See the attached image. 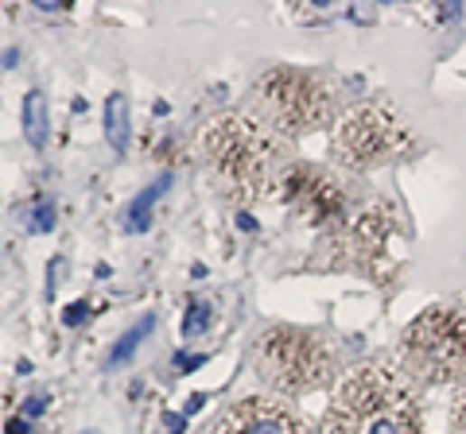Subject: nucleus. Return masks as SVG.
Returning a JSON list of instances; mask_svg holds the SVG:
<instances>
[{
  "label": "nucleus",
  "instance_id": "19",
  "mask_svg": "<svg viewBox=\"0 0 466 434\" xmlns=\"http://www.w3.org/2000/svg\"><path fill=\"white\" fill-rule=\"evenodd\" d=\"M175 365L183 368V373H191V368H199V365H202V357H187V353H179V357H175Z\"/></svg>",
  "mask_w": 466,
  "mask_h": 434
},
{
  "label": "nucleus",
  "instance_id": "4",
  "mask_svg": "<svg viewBox=\"0 0 466 434\" xmlns=\"http://www.w3.org/2000/svg\"><path fill=\"white\" fill-rule=\"evenodd\" d=\"M412 152V128L393 105L361 101L339 116L331 133V155L346 171H373Z\"/></svg>",
  "mask_w": 466,
  "mask_h": 434
},
{
  "label": "nucleus",
  "instance_id": "13",
  "mask_svg": "<svg viewBox=\"0 0 466 434\" xmlns=\"http://www.w3.org/2000/svg\"><path fill=\"white\" fill-rule=\"evenodd\" d=\"M152 330H155V319H152V314H148V319H140L136 326H128V330L121 334V341H116V346L109 349V368L128 365V357H133V353L140 349V341H144Z\"/></svg>",
  "mask_w": 466,
  "mask_h": 434
},
{
  "label": "nucleus",
  "instance_id": "12",
  "mask_svg": "<svg viewBox=\"0 0 466 434\" xmlns=\"http://www.w3.org/2000/svg\"><path fill=\"white\" fill-rule=\"evenodd\" d=\"M23 136L35 152L47 148V94L43 89H28L23 97Z\"/></svg>",
  "mask_w": 466,
  "mask_h": 434
},
{
  "label": "nucleus",
  "instance_id": "16",
  "mask_svg": "<svg viewBox=\"0 0 466 434\" xmlns=\"http://www.w3.org/2000/svg\"><path fill=\"white\" fill-rule=\"evenodd\" d=\"M62 272H67V260H62V256H55V260H51V264H47V287H43V295H47V302H51V299H55V291H59V283H62Z\"/></svg>",
  "mask_w": 466,
  "mask_h": 434
},
{
  "label": "nucleus",
  "instance_id": "5",
  "mask_svg": "<svg viewBox=\"0 0 466 434\" xmlns=\"http://www.w3.org/2000/svg\"><path fill=\"white\" fill-rule=\"evenodd\" d=\"M405 365L427 384H459L466 380V310L432 307L400 337Z\"/></svg>",
  "mask_w": 466,
  "mask_h": 434
},
{
  "label": "nucleus",
  "instance_id": "14",
  "mask_svg": "<svg viewBox=\"0 0 466 434\" xmlns=\"http://www.w3.org/2000/svg\"><path fill=\"white\" fill-rule=\"evenodd\" d=\"M206 326H210V307L199 299H191V307H187V322H183V337L194 341L199 334H206Z\"/></svg>",
  "mask_w": 466,
  "mask_h": 434
},
{
  "label": "nucleus",
  "instance_id": "9",
  "mask_svg": "<svg viewBox=\"0 0 466 434\" xmlns=\"http://www.w3.org/2000/svg\"><path fill=\"white\" fill-rule=\"evenodd\" d=\"M222 434H307V427L292 407L253 396V400H241L226 415Z\"/></svg>",
  "mask_w": 466,
  "mask_h": 434
},
{
  "label": "nucleus",
  "instance_id": "11",
  "mask_svg": "<svg viewBox=\"0 0 466 434\" xmlns=\"http://www.w3.org/2000/svg\"><path fill=\"white\" fill-rule=\"evenodd\" d=\"M128 133H133V109L125 94H109L106 101V140L113 152H128Z\"/></svg>",
  "mask_w": 466,
  "mask_h": 434
},
{
  "label": "nucleus",
  "instance_id": "8",
  "mask_svg": "<svg viewBox=\"0 0 466 434\" xmlns=\"http://www.w3.org/2000/svg\"><path fill=\"white\" fill-rule=\"evenodd\" d=\"M276 190H280L284 206L295 209L303 221H311V226H319V229H334L350 209H354L346 199V190L327 175V171L307 167V163H295V167L284 171Z\"/></svg>",
  "mask_w": 466,
  "mask_h": 434
},
{
  "label": "nucleus",
  "instance_id": "18",
  "mask_svg": "<svg viewBox=\"0 0 466 434\" xmlns=\"http://www.w3.org/2000/svg\"><path fill=\"white\" fill-rule=\"evenodd\" d=\"M455 434H466V392H462V400L455 403Z\"/></svg>",
  "mask_w": 466,
  "mask_h": 434
},
{
  "label": "nucleus",
  "instance_id": "1",
  "mask_svg": "<svg viewBox=\"0 0 466 434\" xmlns=\"http://www.w3.org/2000/svg\"><path fill=\"white\" fill-rule=\"evenodd\" d=\"M322 434H424V411L400 373L388 365H358L334 392Z\"/></svg>",
  "mask_w": 466,
  "mask_h": 434
},
{
  "label": "nucleus",
  "instance_id": "17",
  "mask_svg": "<svg viewBox=\"0 0 466 434\" xmlns=\"http://www.w3.org/2000/svg\"><path fill=\"white\" fill-rule=\"evenodd\" d=\"M89 319V302H70L67 314H62V322L67 326H78V322H86Z\"/></svg>",
  "mask_w": 466,
  "mask_h": 434
},
{
  "label": "nucleus",
  "instance_id": "23",
  "mask_svg": "<svg viewBox=\"0 0 466 434\" xmlns=\"http://www.w3.org/2000/svg\"><path fill=\"white\" fill-rule=\"evenodd\" d=\"M350 16L361 20V23H369L373 20V8H350Z\"/></svg>",
  "mask_w": 466,
  "mask_h": 434
},
{
  "label": "nucleus",
  "instance_id": "15",
  "mask_svg": "<svg viewBox=\"0 0 466 434\" xmlns=\"http://www.w3.org/2000/svg\"><path fill=\"white\" fill-rule=\"evenodd\" d=\"M55 229V202L51 199H39L32 206V217H28V233H51Z\"/></svg>",
  "mask_w": 466,
  "mask_h": 434
},
{
  "label": "nucleus",
  "instance_id": "3",
  "mask_svg": "<svg viewBox=\"0 0 466 434\" xmlns=\"http://www.w3.org/2000/svg\"><path fill=\"white\" fill-rule=\"evenodd\" d=\"M253 105L261 113L265 128H276L284 136H307L331 125L334 94L322 78L300 67H272L256 78Z\"/></svg>",
  "mask_w": 466,
  "mask_h": 434
},
{
  "label": "nucleus",
  "instance_id": "10",
  "mask_svg": "<svg viewBox=\"0 0 466 434\" xmlns=\"http://www.w3.org/2000/svg\"><path fill=\"white\" fill-rule=\"evenodd\" d=\"M167 187H172V175H160V179L152 182V187H144L133 202H128L125 221H121L125 233H144V229L152 226V209H155V202H160L163 194H167Z\"/></svg>",
  "mask_w": 466,
  "mask_h": 434
},
{
  "label": "nucleus",
  "instance_id": "2",
  "mask_svg": "<svg viewBox=\"0 0 466 434\" xmlns=\"http://www.w3.org/2000/svg\"><path fill=\"white\" fill-rule=\"evenodd\" d=\"M202 167L222 199L249 206L280 182V143L253 116H222L202 136Z\"/></svg>",
  "mask_w": 466,
  "mask_h": 434
},
{
  "label": "nucleus",
  "instance_id": "24",
  "mask_svg": "<svg viewBox=\"0 0 466 434\" xmlns=\"http://www.w3.org/2000/svg\"><path fill=\"white\" fill-rule=\"evenodd\" d=\"M202 403H206V396H191V403H187V415H194Z\"/></svg>",
  "mask_w": 466,
  "mask_h": 434
},
{
  "label": "nucleus",
  "instance_id": "20",
  "mask_svg": "<svg viewBox=\"0 0 466 434\" xmlns=\"http://www.w3.org/2000/svg\"><path fill=\"white\" fill-rule=\"evenodd\" d=\"M39 411H43V400H39V396H32L28 403H23V419H32V415H39Z\"/></svg>",
  "mask_w": 466,
  "mask_h": 434
},
{
  "label": "nucleus",
  "instance_id": "21",
  "mask_svg": "<svg viewBox=\"0 0 466 434\" xmlns=\"http://www.w3.org/2000/svg\"><path fill=\"white\" fill-rule=\"evenodd\" d=\"M8 434H28V423H23V415H20V419H8Z\"/></svg>",
  "mask_w": 466,
  "mask_h": 434
},
{
  "label": "nucleus",
  "instance_id": "6",
  "mask_svg": "<svg viewBox=\"0 0 466 434\" xmlns=\"http://www.w3.org/2000/svg\"><path fill=\"white\" fill-rule=\"evenodd\" d=\"M256 373L280 392H315L331 380V353L319 337H311L307 330L295 326H272L256 341Z\"/></svg>",
  "mask_w": 466,
  "mask_h": 434
},
{
  "label": "nucleus",
  "instance_id": "22",
  "mask_svg": "<svg viewBox=\"0 0 466 434\" xmlns=\"http://www.w3.org/2000/svg\"><path fill=\"white\" fill-rule=\"evenodd\" d=\"M167 430H172V434H183V415H167Z\"/></svg>",
  "mask_w": 466,
  "mask_h": 434
},
{
  "label": "nucleus",
  "instance_id": "7",
  "mask_svg": "<svg viewBox=\"0 0 466 434\" xmlns=\"http://www.w3.org/2000/svg\"><path fill=\"white\" fill-rule=\"evenodd\" d=\"M396 229L393 209L385 202L358 206L339 221L334 229H327V264L334 268H361V272H377L388 248V233Z\"/></svg>",
  "mask_w": 466,
  "mask_h": 434
}]
</instances>
